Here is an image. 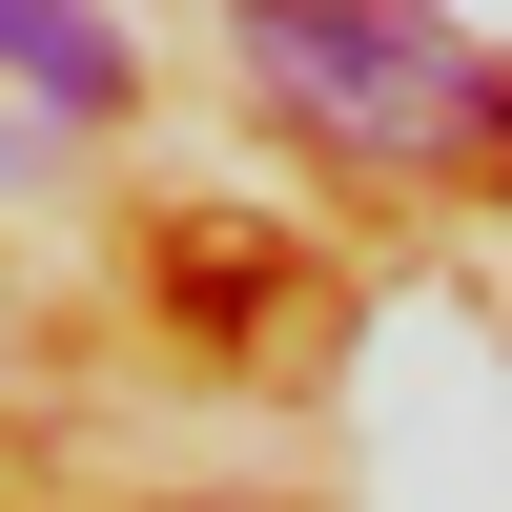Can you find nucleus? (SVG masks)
<instances>
[{
	"label": "nucleus",
	"mask_w": 512,
	"mask_h": 512,
	"mask_svg": "<svg viewBox=\"0 0 512 512\" xmlns=\"http://www.w3.org/2000/svg\"><path fill=\"white\" fill-rule=\"evenodd\" d=\"M0 62H21L62 123H103V103H123V41H103V0H0Z\"/></svg>",
	"instance_id": "obj_2"
},
{
	"label": "nucleus",
	"mask_w": 512,
	"mask_h": 512,
	"mask_svg": "<svg viewBox=\"0 0 512 512\" xmlns=\"http://www.w3.org/2000/svg\"><path fill=\"white\" fill-rule=\"evenodd\" d=\"M267 82L328 144H492L512 123V62H472V41L410 21V0H267Z\"/></svg>",
	"instance_id": "obj_1"
}]
</instances>
